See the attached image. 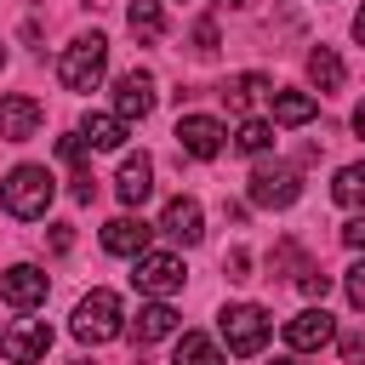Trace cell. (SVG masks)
I'll list each match as a JSON object with an SVG mask.
<instances>
[{
  "mask_svg": "<svg viewBox=\"0 0 365 365\" xmlns=\"http://www.w3.org/2000/svg\"><path fill=\"white\" fill-rule=\"evenodd\" d=\"M51 194H57V182H51V171L46 165H17L6 182H0V205L11 211V217H46V205H51Z\"/></svg>",
  "mask_w": 365,
  "mask_h": 365,
  "instance_id": "1",
  "label": "cell"
},
{
  "mask_svg": "<svg viewBox=\"0 0 365 365\" xmlns=\"http://www.w3.org/2000/svg\"><path fill=\"white\" fill-rule=\"evenodd\" d=\"M103 68H108V40H103V34H80V40L57 57V80H63L68 91H91V86L103 80Z\"/></svg>",
  "mask_w": 365,
  "mask_h": 365,
  "instance_id": "2",
  "label": "cell"
},
{
  "mask_svg": "<svg viewBox=\"0 0 365 365\" xmlns=\"http://www.w3.org/2000/svg\"><path fill=\"white\" fill-rule=\"evenodd\" d=\"M222 342H228V354H257L262 342H268V331H274V319L257 308V302H234V308H222Z\"/></svg>",
  "mask_w": 365,
  "mask_h": 365,
  "instance_id": "3",
  "label": "cell"
},
{
  "mask_svg": "<svg viewBox=\"0 0 365 365\" xmlns=\"http://www.w3.org/2000/svg\"><path fill=\"white\" fill-rule=\"evenodd\" d=\"M74 336L80 342H108V336H120V297L114 291H91V297H80V308H74Z\"/></svg>",
  "mask_w": 365,
  "mask_h": 365,
  "instance_id": "4",
  "label": "cell"
},
{
  "mask_svg": "<svg viewBox=\"0 0 365 365\" xmlns=\"http://www.w3.org/2000/svg\"><path fill=\"white\" fill-rule=\"evenodd\" d=\"M297 200H302V177H297L291 165H257V171H251V205L285 211V205H297Z\"/></svg>",
  "mask_w": 365,
  "mask_h": 365,
  "instance_id": "5",
  "label": "cell"
},
{
  "mask_svg": "<svg viewBox=\"0 0 365 365\" xmlns=\"http://www.w3.org/2000/svg\"><path fill=\"white\" fill-rule=\"evenodd\" d=\"M131 279H137V291H148V297H171V291L182 285V257H171V251H143L137 268H131Z\"/></svg>",
  "mask_w": 365,
  "mask_h": 365,
  "instance_id": "6",
  "label": "cell"
},
{
  "mask_svg": "<svg viewBox=\"0 0 365 365\" xmlns=\"http://www.w3.org/2000/svg\"><path fill=\"white\" fill-rule=\"evenodd\" d=\"M46 348H51V325H46V319H17V325L0 331V354H6L11 365H34Z\"/></svg>",
  "mask_w": 365,
  "mask_h": 365,
  "instance_id": "7",
  "label": "cell"
},
{
  "mask_svg": "<svg viewBox=\"0 0 365 365\" xmlns=\"http://www.w3.org/2000/svg\"><path fill=\"white\" fill-rule=\"evenodd\" d=\"M40 120H46V108H40L34 97L0 91V143H29V137L40 131Z\"/></svg>",
  "mask_w": 365,
  "mask_h": 365,
  "instance_id": "8",
  "label": "cell"
},
{
  "mask_svg": "<svg viewBox=\"0 0 365 365\" xmlns=\"http://www.w3.org/2000/svg\"><path fill=\"white\" fill-rule=\"evenodd\" d=\"M177 148L194 154V160H217L222 154V125L211 114H182L177 120Z\"/></svg>",
  "mask_w": 365,
  "mask_h": 365,
  "instance_id": "9",
  "label": "cell"
},
{
  "mask_svg": "<svg viewBox=\"0 0 365 365\" xmlns=\"http://www.w3.org/2000/svg\"><path fill=\"white\" fill-rule=\"evenodd\" d=\"M0 302H6V308H40V302H46V274H40L34 262L6 268V274H0Z\"/></svg>",
  "mask_w": 365,
  "mask_h": 365,
  "instance_id": "10",
  "label": "cell"
},
{
  "mask_svg": "<svg viewBox=\"0 0 365 365\" xmlns=\"http://www.w3.org/2000/svg\"><path fill=\"white\" fill-rule=\"evenodd\" d=\"M336 336V319L325 314V308H302L297 319H285V342L297 348V354H314V348H325Z\"/></svg>",
  "mask_w": 365,
  "mask_h": 365,
  "instance_id": "11",
  "label": "cell"
},
{
  "mask_svg": "<svg viewBox=\"0 0 365 365\" xmlns=\"http://www.w3.org/2000/svg\"><path fill=\"white\" fill-rule=\"evenodd\" d=\"M148 108H154V80H148L143 68L120 74V80H114V114H120V120H148Z\"/></svg>",
  "mask_w": 365,
  "mask_h": 365,
  "instance_id": "12",
  "label": "cell"
},
{
  "mask_svg": "<svg viewBox=\"0 0 365 365\" xmlns=\"http://www.w3.org/2000/svg\"><path fill=\"white\" fill-rule=\"evenodd\" d=\"M160 228L171 234V240H182V245H200L205 240V217H200V205L194 200H165V211H160Z\"/></svg>",
  "mask_w": 365,
  "mask_h": 365,
  "instance_id": "13",
  "label": "cell"
},
{
  "mask_svg": "<svg viewBox=\"0 0 365 365\" xmlns=\"http://www.w3.org/2000/svg\"><path fill=\"white\" fill-rule=\"evenodd\" d=\"M114 194H120V205H143V200L154 194V160H148V154H131V160L120 165Z\"/></svg>",
  "mask_w": 365,
  "mask_h": 365,
  "instance_id": "14",
  "label": "cell"
},
{
  "mask_svg": "<svg viewBox=\"0 0 365 365\" xmlns=\"http://www.w3.org/2000/svg\"><path fill=\"white\" fill-rule=\"evenodd\" d=\"M143 245H148V228L137 217H114L103 228V251H114V257H143Z\"/></svg>",
  "mask_w": 365,
  "mask_h": 365,
  "instance_id": "15",
  "label": "cell"
},
{
  "mask_svg": "<svg viewBox=\"0 0 365 365\" xmlns=\"http://www.w3.org/2000/svg\"><path fill=\"white\" fill-rule=\"evenodd\" d=\"M268 108H274V125H308V120L319 114V103H314L308 91H274Z\"/></svg>",
  "mask_w": 365,
  "mask_h": 365,
  "instance_id": "16",
  "label": "cell"
},
{
  "mask_svg": "<svg viewBox=\"0 0 365 365\" xmlns=\"http://www.w3.org/2000/svg\"><path fill=\"white\" fill-rule=\"evenodd\" d=\"M177 331V308H165V302H148V308H137V319H131V336L137 342H160V336H171Z\"/></svg>",
  "mask_w": 365,
  "mask_h": 365,
  "instance_id": "17",
  "label": "cell"
},
{
  "mask_svg": "<svg viewBox=\"0 0 365 365\" xmlns=\"http://www.w3.org/2000/svg\"><path fill=\"white\" fill-rule=\"evenodd\" d=\"M257 97H274V86H268V74H234L228 86H222V103L234 108V114H245Z\"/></svg>",
  "mask_w": 365,
  "mask_h": 365,
  "instance_id": "18",
  "label": "cell"
},
{
  "mask_svg": "<svg viewBox=\"0 0 365 365\" xmlns=\"http://www.w3.org/2000/svg\"><path fill=\"white\" fill-rule=\"evenodd\" d=\"M80 137H86L91 148H120V143H125V120H120V114H86V120H80Z\"/></svg>",
  "mask_w": 365,
  "mask_h": 365,
  "instance_id": "19",
  "label": "cell"
},
{
  "mask_svg": "<svg viewBox=\"0 0 365 365\" xmlns=\"http://www.w3.org/2000/svg\"><path fill=\"white\" fill-rule=\"evenodd\" d=\"M308 80H314L319 91H336V86H342V57H336L331 46H314V51H308Z\"/></svg>",
  "mask_w": 365,
  "mask_h": 365,
  "instance_id": "20",
  "label": "cell"
},
{
  "mask_svg": "<svg viewBox=\"0 0 365 365\" xmlns=\"http://www.w3.org/2000/svg\"><path fill=\"white\" fill-rule=\"evenodd\" d=\"M125 23H131V34H143V40H160V34H165L160 0H131V6H125Z\"/></svg>",
  "mask_w": 365,
  "mask_h": 365,
  "instance_id": "21",
  "label": "cell"
},
{
  "mask_svg": "<svg viewBox=\"0 0 365 365\" xmlns=\"http://www.w3.org/2000/svg\"><path fill=\"white\" fill-rule=\"evenodd\" d=\"M171 365H222V354H217V342H211V336H200V331H182V342H177Z\"/></svg>",
  "mask_w": 365,
  "mask_h": 365,
  "instance_id": "22",
  "label": "cell"
},
{
  "mask_svg": "<svg viewBox=\"0 0 365 365\" xmlns=\"http://www.w3.org/2000/svg\"><path fill=\"white\" fill-rule=\"evenodd\" d=\"M331 194H336V205H365V160L359 165H342L336 182H331Z\"/></svg>",
  "mask_w": 365,
  "mask_h": 365,
  "instance_id": "23",
  "label": "cell"
},
{
  "mask_svg": "<svg viewBox=\"0 0 365 365\" xmlns=\"http://www.w3.org/2000/svg\"><path fill=\"white\" fill-rule=\"evenodd\" d=\"M268 143H274V125H268V120H245V125H240V137H234V148H240V154H262Z\"/></svg>",
  "mask_w": 365,
  "mask_h": 365,
  "instance_id": "24",
  "label": "cell"
},
{
  "mask_svg": "<svg viewBox=\"0 0 365 365\" xmlns=\"http://www.w3.org/2000/svg\"><path fill=\"white\" fill-rule=\"evenodd\" d=\"M194 51H200V57H211V51H217V23H211V17H200V23H194Z\"/></svg>",
  "mask_w": 365,
  "mask_h": 365,
  "instance_id": "25",
  "label": "cell"
},
{
  "mask_svg": "<svg viewBox=\"0 0 365 365\" xmlns=\"http://www.w3.org/2000/svg\"><path fill=\"white\" fill-rule=\"evenodd\" d=\"M297 285H302V297H325V291H331V274H319V268H302V279H297Z\"/></svg>",
  "mask_w": 365,
  "mask_h": 365,
  "instance_id": "26",
  "label": "cell"
},
{
  "mask_svg": "<svg viewBox=\"0 0 365 365\" xmlns=\"http://www.w3.org/2000/svg\"><path fill=\"white\" fill-rule=\"evenodd\" d=\"M348 302H354V308H365V262H354V268H348Z\"/></svg>",
  "mask_w": 365,
  "mask_h": 365,
  "instance_id": "27",
  "label": "cell"
},
{
  "mask_svg": "<svg viewBox=\"0 0 365 365\" xmlns=\"http://www.w3.org/2000/svg\"><path fill=\"white\" fill-rule=\"evenodd\" d=\"M222 268H228V279H251V257H245V251H228Z\"/></svg>",
  "mask_w": 365,
  "mask_h": 365,
  "instance_id": "28",
  "label": "cell"
},
{
  "mask_svg": "<svg viewBox=\"0 0 365 365\" xmlns=\"http://www.w3.org/2000/svg\"><path fill=\"white\" fill-rule=\"evenodd\" d=\"M342 245H348V251H365V217H354V222L342 228Z\"/></svg>",
  "mask_w": 365,
  "mask_h": 365,
  "instance_id": "29",
  "label": "cell"
},
{
  "mask_svg": "<svg viewBox=\"0 0 365 365\" xmlns=\"http://www.w3.org/2000/svg\"><path fill=\"white\" fill-rule=\"evenodd\" d=\"M74 245V228L68 222H51V251H68Z\"/></svg>",
  "mask_w": 365,
  "mask_h": 365,
  "instance_id": "30",
  "label": "cell"
},
{
  "mask_svg": "<svg viewBox=\"0 0 365 365\" xmlns=\"http://www.w3.org/2000/svg\"><path fill=\"white\" fill-rule=\"evenodd\" d=\"M354 131H359V143H365V103L354 108Z\"/></svg>",
  "mask_w": 365,
  "mask_h": 365,
  "instance_id": "31",
  "label": "cell"
},
{
  "mask_svg": "<svg viewBox=\"0 0 365 365\" xmlns=\"http://www.w3.org/2000/svg\"><path fill=\"white\" fill-rule=\"evenodd\" d=\"M354 34H359V46H365V6H359V17H354Z\"/></svg>",
  "mask_w": 365,
  "mask_h": 365,
  "instance_id": "32",
  "label": "cell"
},
{
  "mask_svg": "<svg viewBox=\"0 0 365 365\" xmlns=\"http://www.w3.org/2000/svg\"><path fill=\"white\" fill-rule=\"evenodd\" d=\"M268 365H302V359H297V354H279V359H268Z\"/></svg>",
  "mask_w": 365,
  "mask_h": 365,
  "instance_id": "33",
  "label": "cell"
},
{
  "mask_svg": "<svg viewBox=\"0 0 365 365\" xmlns=\"http://www.w3.org/2000/svg\"><path fill=\"white\" fill-rule=\"evenodd\" d=\"M222 6H245V0H222Z\"/></svg>",
  "mask_w": 365,
  "mask_h": 365,
  "instance_id": "34",
  "label": "cell"
},
{
  "mask_svg": "<svg viewBox=\"0 0 365 365\" xmlns=\"http://www.w3.org/2000/svg\"><path fill=\"white\" fill-rule=\"evenodd\" d=\"M0 68H6V46H0Z\"/></svg>",
  "mask_w": 365,
  "mask_h": 365,
  "instance_id": "35",
  "label": "cell"
},
{
  "mask_svg": "<svg viewBox=\"0 0 365 365\" xmlns=\"http://www.w3.org/2000/svg\"><path fill=\"white\" fill-rule=\"evenodd\" d=\"M68 365H86V359H68Z\"/></svg>",
  "mask_w": 365,
  "mask_h": 365,
  "instance_id": "36",
  "label": "cell"
}]
</instances>
